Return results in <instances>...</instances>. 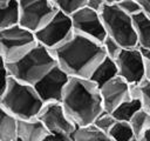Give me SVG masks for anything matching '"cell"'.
Returning <instances> with one entry per match:
<instances>
[{
	"mask_svg": "<svg viewBox=\"0 0 150 141\" xmlns=\"http://www.w3.org/2000/svg\"><path fill=\"white\" fill-rule=\"evenodd\" d=\"M20 13V26L35 33L57 12L53 0H16Z\"/></svg>",
	"mask_w": 150,
	"mask_h": 141,
	"instance_id": "obj_8",
	"label": "cell"
},
{
	"mask_svg": "<svg viewBox=\"0 0 150 141\" xmlns=\"http://www.w3.org/2000/svg\"><path fill=\"white\" fill-rule=\"evenodd\" d=\"M145 63V79L150 81V51H142Z\"/></svg>",
	"mask_w": 150,
	"mask_h": 141,
	"instance_id": "obj_31",
	"label": "cell"
},
{
	"mask_svg": "<svg viewBox=\"0 0 150 141\" xmlns=\"http://www.w3.org/2000/svg\"><path fill=\"white\" fill-rule=\"evenodd\" d=\"M137 45L142 51H150V18L144 13L132 16Z\"/></svg>",
	"mask_w": 150,
	"mask_h": 141,
	"instance_id": "obj_16",
	"label": "cell"
},
{
	"mask_svg": "<svg viewBox=\"0 0 150 141\" xmlns=\"http://www.w3.org/2000/svg\"><path fill=\"white\" fill-rule=\"evenodd\" d=\"M118 76L130 86L139 85L145 80V63L143 52L139 47L123 48L115 59Z\"/></svg>",
	"mask_w": 150,
	"mask_h": 141,
	"instance_id": "obj_9",
	"label": "cell"
},
{
	"mask_svg": "<svg viewBox=\"0 0 150 141\" xmlns=\"http://www.w3.org/2000/svg\"><path fill=\"white\" fill-rule=\"evenodd\" d=\"M104 5H105V2L103 0H88L86 7H88V8L93 9V11L100 13L102 11V8L104 7Z\"/></svg>",
	"mask_w": 150,
	"mask_h": 141,
	"instance_id": "obj_30",
	"label": "cell"
},
{
	"mask_svg": "<svg viewBox=\"0 0 150 141\" xmlns=\"http://www.w3.org/2000/svg\"><path fill=\"white\" fill-rule=\"evenodd\" d=\"M61 105L76 127L93 125L103 112L100 88L89 79L70 78Z\"/></svg>",
	"mask_w": 150,
	"mask_h": 141,
	"instance_id": "obj_2",
	"label": "cell"
},
{
	"mask_svg": "<svg viewBox=\"0 0 150 141\" xmlns=\"http://www.w3.org/2000/svg\"><path fill=\"white\" fill-rule=\"evenodd\" d=\"M116 5L120 7V9H122L125 14L131 18L142 13V8L137 0H120Z\"/></svg>",
	"mask_w": 150,
	"mask_h": 141,
	"instance_id": "obj_27",
	"label": "cell"
},
{
	"mask_svg": "<svg viewBox=\"0 0 150 141\" xmlns=\"http://www.w3.org/2000/svg\"><path fill=\"white\" fill-rule=\"evenodd\" d=\"M129 123L131 126L135 137L138 139L146 129L150 128V113H148L142 108L131 118Z\"/></svg>",
	"mask_w": 150,
	"mask_h": 141,
	"instance_id": "obj_22",
	"label": "cell"
},
{
	"mask_svg": "<svg viewBox=\"0 0 150 141\" xmlns=\"http://www.w3.org/2000/svg\"><path fill=\"white\" fill-rule=\"evenodd\" d=\"M75 34L83 35L96 42H102L107 36L100 13L83 7L70 15Z\"/></svg>",
	"mask_w": 150,
	"mask_h": 141,
	"instance_id": "obj_11",
	"label": "cell"
},
{
	"mask_svg": "<svg viewBox=\"0 0 150 141\" xmlns=\"http://www.w3.org/2000/svg\"><path fill=\"white\" fill-rule=\"evenodd\" d=\"M105 4H117L120 0H103Z\"/></svg>",
	"mask_w": 150,
	"mask_h": 141,
	"instance_id": "obj_35",
	"label": "cell"
},
{
	"mask_svg": "<svg viewBox=\"0 0 150 141\" xmlns=\"http://www.w3.org/2000/svg\"><path fill=\"white\" fill-rule=\"evenodd\" d=\"M101 45H102L104 55L108 56V58H110V59H112V60H115L120 55V53L122 52V49H123V47L116 40H114L112 38H110L108 35L104 38V40L101 42Z\"/></svg>",
	"mask_w": 150,
	"mask_h": 141,
	"instance_id": "obj_25",
	"label": "cell"
},
{
	"mask_svg": "<svg viewBox=\"0 0 150 141\" xmlns=\"http://www.w3.org/2000/svg\"><path fill=\"white\" fill-rule=\"evenodd\" d=\"M142 109V103L138 99L131 98L124 102H122L117 108L112 110V115L117 121H125L129 122L131 118L139 110Z\"/></svg>",
	"mask_w": 150,
	"mask_h": 141,
	"instance_id": "obj_20",
	"label": "cell"
},
{
	"mask_svg": "<svg viewBox=\"0 0 150 141\" xmlns=\"http://www.w3.org/2000/svg\"><path fill=\"white\" fill-rule=\"evenodd\" d=\"M34 34L38 43L54 51L74 35L71 18L70 15L57 9L55 15Z\"/></svg>",
	"mask_w": 150,
	"mask_h": 141,
	"instance_id": "obj_7",
	"label": "cell"
},
{
	"mask_svg": "<svg viewBox=\"0 0 150 141\" xmlns=\"http://www.w3.org/2000/svg\"><path fill=\"white\" fill-rule=\"evenodd\" d=\"M38 119L43 123L48 133H62L71 135L76 129V125L68 118L61 102L45 103Z\"/></svg>",
	"mask_w": 150,
	"mask_h": 141,
	"instance_id": "obj_12",
	"label": "cell"
},
{
	"mask_svg": "<svg viewBox=\"0 0 150 141\" xmlns=\"http://www.w3.org/2000/svg\"><path fill=\"white\" fill-rule=\"evenodd\" d=\"M71 136L74 141H112L107 133L97 129L94 125L76 127Z\"/></svg>",
	"mask_w": 150,
	"mask_h": 141,
	"instance_id": "obj_18",
	"label": "cell"
},
{
	"mask_svg": "<svg viewBox=\"0 0 150 141\" xmlns=\"http://www.w3.org/2000/svg\"><path fill=\"white\" fill-rule=\"evenodd\" d=\"M18 120L0 105V141H13L18 136Z\"/></svg>",
	"mask_w": 150,
	"mask_h": 141,
	"instance_id": "obj_17",
	"label": "cell"
},
{
	"mask_svg": "<svg viewBox=\"0 0 150 141\" xmlns=\"http://www.w3.org/2000/svg\"><path fill=\"white\" fill-rule=\"evenodd\" d=\"M131 141H139V140H138V139H137V137H134V139H132V140H131Z\"/></svg>",
	"mask_w": 150,
	"mask_h": 141,
	"instance_id": "obj_37",
	"label": "cell"
},
{
	"mask_svg": "<svg viewBox=\"0 0 150 141\" xmlns=\"http://www.w3.org/2000/svg\"><path fill=\"white\" fill-rule=\"evenodd\" d=\"M13 141H22V140H21V139H19V137H18V136H16V137H15V139H14V140H13Z\"/></svg>",
	"mask_w": 150,
	"mask_h": 141,
	"instance_id": "obj_36",
	"label": "cell"
},
{
	"mask_svg": "<svg viewBox=\"0 0 150 141\" xmlns=\"http://www.w3.org/2000/svg\"><path fill=\"white\" fill-rule=\"evenodd\" d=\"M100 15L108 36L116 40L123 48L138 47L132 18L116 4H105Z\"/></svg>",
	"mask_w": 150,
	"mask_h": 141,
	"instance_id": "obj_5",
	"label": "cell"
},
{
	"mask_svg": "<svg viewBox=\"0 0 150 141\" xmlns=\"http://www.w3.org/2000/svg\"><path fill=\"white\" fill-rule=\"evenodd\" d=\"M18 137L22 141H42L48 130L43 123L36 118L30 120H18Z\"/></svg>",
	"mask_w": 150,
	"mask_h": 141,
	"instance_id": "obj_14",
	"label": "cell"
},
{
	"mask_svg": "<svg viewBox=\"0 0 150 141\" xmlns=\"http://www.w3.org/2000/svg\"><path fill=\"white\" fill-rule=\"evenodd\" d=\"M108 135L112 141H131L135 137L130 123L125 121H116Z\"/></svg>",
	"mask_w": 150,
	"mask_h": 141,
	"instance_id": "obj_21",
	"label": "cell"
},
{
	"mask_svg": "<svg viewBox=\"0 0 150 141\" xmlns=\"http://www.w3.org/2000/svg\"><path fill=\"white\" fill-rule=\"evenodd\" d=\"M20 25V13L16 0H11V2L0 8V29L11 28Z\"/></svg>",
	"mask_w": 150,
	"mask_h": 141,
	"instance_id": "obj_19",
	"label": "cell"
},
{
	"mask_svg": "<svg viewBox=\"0 0 150 141\" xmlns=\"http://www.w3.org/2000/svg\"><path fill=\"white\" fill-rule=\"evenodd\" d=\"M36 45L35 34L20 25L0 29V56L6 63L21 59Z\"/></svg>",
	"mask_w": 150,
	"mask_h": 141,
	"instance_id": "obj_6",
	"label": "cell"
},
{
	"mask_svg": "<svg viewBox=\"0 0 150 141\" xmlns=\"http://www.w3.org/2000/svg\"><path fill=\"white\" fill-rule=\"evenodd\" d=\"M53 1L59 11L68 15H71L79 9L86 7L88 2V0H53Z\"/></svg>",
	"mask_w": 150,
	"mask_h": 141,
	"instance_id": "obj_24",
	"label": "cell"
},
{
	"mask_svg": "<svg viewBox=\"0 0 150 141\" xmlns=\"http://www.w3.org/2000/svg\"><path fill=\"white\" fill-rule=\"evenodd\" d=\"M0 105L16 120L36 119L43 107L34 86L9 76L7 87L0 98Z\"/></svg>",
	"mask_w": 150,
	"mask_h": 141,
	"instance_id": "obj_3",
	"label": "cell"
},
{
	"mask_svg": "<svg viewBox=\"0 0 150 141\" xmlns=\"http://www.w3.org/2000/svg\"><path fill=\"white\" fill-rule=\"evenodd\" d=\"M42 141H74L70 134L62 133H48V135Z\"/></svg>",
	"mask_w": 150,
	"mask_h": 141,
	"instance_id": "obj_29",
	"label": "cell"
},
{
	"mask_svg": "<svg viewBox=\"0 0 150 141\" xmlns=\"http://www.w3.org/2000/svg\"><path fill=\"white\" fill-rule=\"evenodd\" d=\"M9 80V73H8V68H7V63L6 61L0 56V98L2 96L7 83Z\"/></svg>",
	"mask_w": 150,
	"mask_h": 141,
	"instance_id": "obj_28",
	"label": "cell"
},
{
	"mask_svg": "<svg viewBox=\"0 0 150 141\" xmlns=\"http://www.w3.org/2000/svg\"><path fill=\"white\" fill-rule=\"evenodd\" d=\"M9 2H11V0H0V8H2V7H5V6H7Z\"/></svg>",
	"mask_w": 150,
	"mask_h": 141,
	"instance_id": "obj_34",
	"label": "cell"
},
{
	"mask_svg": "<svg viewBox=\"0 0 150 141\" xmlns=\"http://www.w3.org/2000/svg\"><path fill=\"white\" fill-rule=\"evenodd\" d=\"M139 141H150V128L146 129L139 137H138Z\"/></svg>",
	"mask_w": 150,
	"mask_h": 141,
	"instance_id": "obj_33",
	"label": "cell"
},
{
	"mask_svg": "<svg viewBox=\"0 0 150 141\" xmlns=\"http://www.w3.org/2000/svg\"><path fill=\"white\" fill-rule=\"evenodd\" d=\"M52 52L56 63L70 78L82 79H89L105 56L100 42L75 33L67 42Z\"/></svg>",
	"mask_w": 150,
	"mask_h": 141,
	"instance_id": "obj_1",
	"label": "cell"
},
{
	"mask_svg": "<svg viewBox=\"0 0 150 141\" xmlns=\"http://www.w3.org/2000/svg\"><path fill=\"white\" fill-rule=\"evenodd\" d=\"M69 79L70 76L56 65L33 86L43 103L61 102Z\"/></svg>",
	"mask_w": 150,
	"mask_h": 141,
	"instance_id": "obj_10",
	"label": "cell"
},
{
	"mask_svg": "<svg viewBox=\"0 0 150 141\" xmlns=\"http://www.w3.org/2000/svg\"><path fill=\"white\" fill-rule=\"evenodd\" d=\"M56 65L53 52L38 43L21 59L7 63V68L11 78L33 86Z\"/></svg>",
	"mask_w": 150,
	"mask_h": 141,
	"instance_id": "obj_4",
	"label": "cell"
},
{
	"mask_svg": "<svg viewBox=\"0 0 150 141\" xmlns=\"http://www.w3.org/2000/svg\"><path fill=\"white\" fill-rule=\"evenodd\" d=\"M116 121H117V120L114 118V115H112L111 113H108V112L103 110V112L95 119V121L93 122V125H94L97 129H100V130H102V132H104V133L108 134V132L111 129V127L115 125Z\"/></svg>",
	"mask_w": 150,
	"mask_h": 141,
	"instance_id": "obj_26",
	"label": "cell"
},
{
	"mask_svg": "<svg viewBox=\"0 0 150 141\" xmlns=\"http://www.w3.org/2000/svg\"><path fill=\"white\" fill-rule=\"evenodd\" d=\"M116 76H118V69L115 60L108 56H104L103 60L96 66V68L91 73L89 80L93 81L100 88Z\"/></svg>",
	"mask_w": 150,
	"mask_h": 141,
	"instance_id": "obj_15",
	"label": "cell"
},
{
	"mask_svg": "<svg viewBox=\"0 0 150 141\" xmlns=\"http://www.w3.org/2000/svg\"><path fill=\"white\" fill-rule=\"evenodd\" d=\"M100 94L102 99L103 110L112 113L122 102L131 99L130 85L125 82L122 78L116 76L109 82L100 87Z\"/></svg>",
	"mask_w": 150,
	"mask_h": 141,
	"instance_id": "obj_13",
	"label": "cell"
},
{
	"mask_svg": "<svg viewBox=\"0 0 150 141\" xmlns=\"http://www.w3.org/2000/svg\"><path fill=\"white\" fill-rule=\"evenodd\" d=\"M130 93L131 98L138 99L142 103V108L150 113V81L145 79L139 85L130 86Z\"/></svg>",
	"mask_w": 150,
	"mask_h": 141,
	"instance_id": "obj_23",
	"label": "cell"
},
{
	"mask_svg": "<svg viewBox=\"0 0 150 141\" xmlns=\"http://www.w3.org/2000/svg\"><path fill=\"white\" fill-rule=\"evenodd\" d=\"M141 8L142 13H144L148 18H150V0H137Z\"/></svg>",
	"mask_w": 150,
	"mask_h": 141,
	"instance_id": "obj_32",
	"label": "cell"
}]
</instances>
